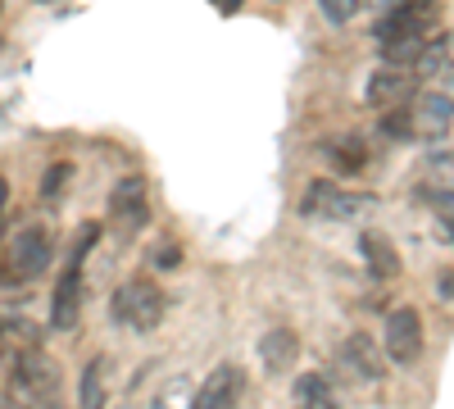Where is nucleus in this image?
<instances>
[{
  "label": "nucleus",
  "mask_w": 454,
  "mask_h": 409,
  "mask_svg": "<svg viewBox=\"0 0 454 409\" xmlns=\"http://www.w3.org/2000/svg\"><path fill=\"white\" fill-rule=\"evenodd\" d=\"M336 374L346 382H382V355H377V342L368 332H355V337L340 342L336 350Z\"/></svg>",
  "instance_id": "1a4fd4ad"
},
{
  "label": "nucleus",
  "mask_w": 454,
  "mask_h": 409,
  "mask_svg": "<svg viewBox=\"0 0 454 409\" xmlns=\"http://www.w3.org/2000/svg\"><path fill=\"white\" fill-rule=\"evenodd\" d=\"M51 259H55V237L46 223H23V228L5 241V250H0V287H10V291H23L32 287L36 278H42L51 269Z\"/></svg>",
  "instance_id": "f257e3e1"
},
{
  "label": "nucleus",
  "mask_w": 454,
  "mask_h": 409,
  "mask_svg": "<svg viewBox=\"0 0 454 409\" xmlns=\"http://www.w3.org/2000/svg\"><path fill=\"white\" fill-rule=\"evenodd\" d=\"M295 355H300V337L291 327H269L259 337V359H263L269 374H286V368L295 364Z\"/></svg>",
  "instance_id": "ddd939ff"
},
{
  "label": "nucleus",
  "mask_w": 454,
  "mask_h": 409,
  "mask_svg": "<svg viewBox=\"0 0 454 409\" xmlns=\"http://www.w3.org/2000/svg\"><path fill=\"white\" fill-rule=\"evenodd\" d=\"M123 409H145V405H141V400H128V405H123Z\"/></svg>",
  "instance_id": "a878e982"
},
{
  "label": "nucleus",
  "mask_w": 454,
  "mask_h": 409,
  "mask_svg": "<svg viewBox=\"0 0 454 409\" xmlns=\"http://www.w3.org/2000/svg\"><path fill=\"white\" fill-rule=\"evenodd\" d=\"M145 218H150L145 177H141V173L119 177V182H114V192H109V228H114V237L132 241V237L145 228Z\"/></svg>",
  "instance_id": "423d86ee"
},
{
  "label": "nucleus",
  "mask_w": 454,
  "mask_h": 409,
  "mask_svg": "<svg viewBox=\"0 0 454 409\" xmlns=\"http://www.w3.org/2000/svg\"><path fill=\"white\" fill-rule=\"evenodd\" d=\"M419 355H423V319H419V310L404 305L387 319V359L409 368V364H419Z\"/></svg>",
  "instance_id": "9d476101"
},
{
  "label": "nucleus",
  "mask_w": 454,
  "mask_h": 409,
  "mask_svg": "<svg viewBox=\"0 0 454 409\" xmlns=\"http://www.w3.org/2000/svg\"><path fill=\"white\" fill-rule=\"evenodd\" d=\"M377 205L372 192H340L336 182H314L300 201V214L305 218H332V223H346V218H359Z\"/></svg>",
  "instance_id": "0eeeda50"
},
{
  "label": "nucleus",
  "mask_w": 454,
  "mask_h": 409,
  "mask_svg": "<svg viewBox=\"0 0 454 409\" xmlns=\"http://www.w3.org/2000/svg\"><path fill=\"white\" fill-rule=\"evenodd\" d=\"M423 192L436 201H454V151H432L419 169Z\"/></svg>",
  "instance_id": "4468645a"
},
{
  "label": "nucleus",
  "mask_w": 454,
  "mask_h": 409,
  "mask_svg": "<svg viewBox=\"0 0 454 409\" xmlns=\"http://www.w3.org/2000/svg\"><path fill=\"white\" fill-rule=\"evenodd\" d=\"M445 68H450V42L445 36H432V42L423 46V55L413 59V78H419V87L445 78Z\"/></svg>",
  "instance_id": "f3484780"
},
{
  "label": "nucleus",
  "mask_w": 454,
  "mask_h": 409,
  "mask_svg": "<svg viewBox=\"0 0 454 409\" xmlns=\"http://www.w3.org/2000/svg\"><path fill=\"white\" fill-rule=\"evenodd\" d=\"M10 400L14 409H59V374L36 346L10 359Z\"/></svg>",
  "instance_id": "f03ea898"
},
{
  "label": "nucleus",
  "mask_w": 454,
  "mask_h": 409,
  "mask_svg": "<svg viewBox=\"0 0 454 409\" xmlns=\"http://www.w3.org/2000/svg\"><path fill=\"white\" fill-rule=\"evenodd\" d=\"M323 155H327V164L340 177H350V173H359L368 164V146L359 137H332V141H323Z\"/></svg>",
  "instance_id": "dca6fc26"
},
{
  "label": "nucleus",
  "mask_w": 454,
  "mask_h": 409,
  "mask_svg": "<svg viewBox=\"0 0 454 409\" xmlns=\"http://www.w3.org/2000/svg\"><path fill=\"white\" fill-rule=\"evenodd\" d=\"M241 391H246V374H241V368L237 364H218L214 374L196 387L192 409H237Z\"/></svg>",
  "instance_id": "9b49d317"
},
{
  "label": "nucleus",
  "mask_w": 454,
  "mask_h": 409,
  "mask_svg": "<svg viewBox=\"0 0 454 409\" xmlns=\"http://www.w3.org/2000/svg\"><path fill=\"white\" fill-rule=\"evenodd\" d=\"M364 96H368V105H372V109L391 114V109H404L413 96H419V78H413V68L382 64V68H372V78H368Z\"/></svg>",
  "instance_id": "6e6552de"
},
{
  "label": "nucleus",
  "mask_w": 454,
  "mask_h": 409,
  "mask_svg": "<svg viewBox=\"0 0 454 409\" xmlns=\"http://www.w3.org/2000/svg\"><path fill=\"white\" fill-rule=\"evenodd\" d=\"M0 409H5V400H0Z\"/></svg>",
  "instance_id": "bb28decb"
},
{
  "label": "nucleus",
  "mask_w": 454,
  "mask_h": 409,
  "mask_svg": "<svg viewBox=\"0 0 454 409\" xmlns=\"http://www.w3.org/2000/svg\"><path fill=\"white\" fill-rule=\"evenodd\" d=\"M359 250H364V264H368V273L377 282H391L400 273V255H395V246L382 232H364L359 237Z\"/></svg>",
  "instance_id": "2eb2a0df"
},
{
  "label": "nucleus",
  "mask_w": 454,
  "mask_h": 409,
  "mask_svg": "<svg viewBox=\"0 0 454 409\" xmlns=\"http://www.w3.org/2000/svg\"><path fill=\"white\" fill-rule=\"evenodd\" d=\"M192 396H196V382L186 374H177V378H168L155 396H150L145 409H192Z\"/></svg>",
  "instance_id": "6ab92c4d"
},
{
  "label": "nucleus",
  "mask_w": 454,
  "mask_h": 409,
  "mask_svg": "<svg viewBox=\"0 0 454 409\" xmlns=\"http://www.w3.org/2000/svg\"><path fill=\"white\" fill-rule=\"evenodd\" d=\"M441 295H445V301H454V273H441Z\"/></svg>",
  "instance_id": "5701e85b"
},
{
  "label": "nucleus",
  "mask_w": 454,
  "mask_h": 409,
  "mask_svg": "<svg viewBox=\"0 0 454 409\" xmlns=\"http://www.w3.org/2000/svg\"><path fill=\"white\" fill-rule=\"evenodd\" d=\"M5 201H10V182H5V173H0V214H5Z\"/></svg>",
  "instance_id": "393cba45"
},
{
  "label": "nucleus",
  "mask_w": 454,
  "mask_h": 409,
  "mask_svg": "<svg viewBox=\"0 0 454 409\" xmlns=\"http://www.w3.org/2000/svg\"><path fill=\"white\" fill-rule=\"evenodd\" d=\"M214 10H223V14H237V10H241V0H214Z\"/></svg>",
  "instance_id": "b1692460"
},
{
  "label": "nucleus",
  "mask_w": 454,
  "mask_h": 409,
  "mask_svg": "<svg viewBox=\"0 0 454 409\" xmlns=\"http://www.w3.org/2000/svg\"><path fill=\"white\" fill-rule=\"evenodd\" d=\"M96 237H100V228H78V241H73V250H68V264H64V273H59V282H55V295H51V327H59V332H68L73 323H78V314H82V291H87V255H91V246H96Z\"/></svg>",
  "instance_id": "7ed1b4c3"
},
{
  "label": "nucleus",
  "mask_w": 454,
  "mask_h": 409,
  "mask_svg": "<svg viewBox=\"0 0 454 409\" xmlns=\"http://www.w3.org/2000/svg\"><path fill=\"white\" fill-rule=\"evenodd\" d=\"M114 319L132 332H155L164 323V291L150 278H128L114 291Z\"/></svg>",
  "instance_id": "39448f33"
},
{
  "label": "nucleus",
  "mask_w": 454,
  "mask_h": 409,
  "mask_svg": "<svg viewBox=\"0 0 454 409\" xmlns=\"http://www.w3.org/2000/svg\"><path fill=\"white\" fill-rule=\"evenodd\" d=\"M318 10L327 23H355L364 14V0H318Z\"/></svg>",
  "instance_id": "aec40b11"
},
{
  "label": "nucleus",
  "mask_w": 454,
  "mask_h": 409,
  "mask_svg": "<svg viewBox=\"0 0 454 409\" xmlns=\"http://www.w3.org/2000/svg\"><path fill=\"white\" fill-rule=\"evenodd\" d=\"M68 173H73L68 164H51V173H46V187H42V192H46V196H59V187L68 182Z\"/></svg>",
  "instance_id": "412c9836"
},
{
  "label": "nucleus",
  "mask_w": 454,
  "mask_h": 409,
  "mask_svg": "<svg viewBox=\"0 0 454 409\" xmlns=\"http://www.w3.org/2000/svg\"><path fill=\"white\" fill-rule=\"evenodd\" d=\"M295 409H336L332 400V387L323 374H305V378H295Z\"/></svg>",
  "instance_id": "a211bd4d"
},
{
  "label": "nucleus",
  "mask_w": 454,
  "mask_h": 409,
  "mask_svg": "<svg viewBox=\"0 0 454 409\" xmlns=\"http://www.w3.org/2000/svg\"><path fill=\"white\" fill-rule=\"evenodd\" d=\"M109 396H114V359L96 355L87 359L82 378H78V409H105Z\"/></svg>",
  "instance_id": "f8f14e48"
},
{
  "label": "nucleus",
  "mask_w": 454,
  "mask_h": 409,
  "mask_svg": "<svg viewBox=\"0 0 454 409\" xmlns=\"http://www.w3.org/2000/svg\"><path fill=\"white\" fill-rule=\"evenodd\" d=\"M404 114H409V132L413 141H441L454 123V78L450 83H427L419 87V96H413L404 105Z\"/></svg>",
  "instance_id": "20e7f679"
},
{
  "label": "nucleus",
  "mask_w": 454,
  "mask_h": 409,
  "mask_svg": "<svg viewBox=\"0 0 454 409\" xmlns=\"http://www.w3.org/2000/svg\"><path fill=\"white\" fill-rule=\"evenodd\" d=\"M404 5V0H364V10H372L377 19H387V14H395Z\"/></svg>",
  "instance_id": "4be33fe9"
}]
</instances>
